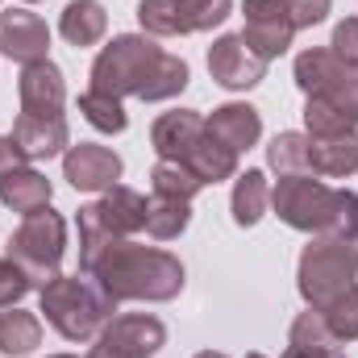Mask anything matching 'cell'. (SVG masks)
<instances>
[{
  "mask_svg": "<svg viewBox=\"0 0 358 358\" xmlns=\"http://www.w3.org/2000/svg\"><path fill=\"white\" fill-rule=\"evenodd\" d=\"M296 88L304 96H325L358 121V67H346L329 46L296 55Z\"/></svg>",
  "mask_w": 358,
  "mask_h": 358,
  "instance_id": "52a82bcc",
  "label": "cell"
},
{
  "mask_svg": "<svg viewBox=\"0 0 358 358\" xmlns=\"http://www.w3.org/2000/svg\"><path fill=\"white\" fill-rule=\"evenodd\" d=\"M329 50H334L346 67H358V17H346V21H338V25H334Z\"/></svg>",
  "mask_w": 358,
  "mask_h": 358,
  "instance_id": "d590c367",
  "label": "cell"
},
{
  "mask_svg": "<svg viewBox=\"0 0 358 358\" xmlns=\"http://www.w3.org/2000/svg\"><path fill=\"white\" fill-rule=\"evenodd\" d=\"M308 134H296V129H283L275 134L267 146V163L275 176H313V150H308Z\"/></svg>",
  "mask_w": 358,
  "mask_h": 358,
  "instance_id": "cb8c5ba5",
  "label": "cell"
},
{
  "mask_svg": "<svg viewBox=\"0 0 358 358\" xmlns=\"http://www.w3.org/2000/svg\"><path fill=\"white\" fill-rule=\"evenodd\" d=\"M292 38H296V29H292V25H246V29H242V42H246L263 63L279 59V55H287Z\"/></svg>",
  "mask_w": 358,
  "mask_h": 358,
  "instance_id": "d6a6232c",
  "label": "cell"
},
{
  "mask_svg": "<svg viewBox=\"0 0 358 358\" xmlns=\"http://www.w3.org/2000/svg\"><path fill=\"white\" fill-rule=\"evenodd\" d=\"M92 213H96V221L104 225V234L108 238H117V242H125V238H134L138 229H146V196L142 192H134V187H108L96 204H92Z\"/></svg>",
  "mask_w": 358,
  "mask_h": 358,
  "instance_id": "9a60e30c",
  "label": "cell"
},
{
  "mask_svg": "<svg viewBox=\"0 0 358 358\" xmlns=\"http://www.w3.org/2000/svg\"><path fill=\"white\" fill-rule=\"evenodd\" d=\"M246 358H267V355H246Z\"/></svg>",
  "mask_w": 358,
  "mask_h": 358,
  "instance_id": "7bdbcfd3",
  "label": "cell"
},
{
  "mask_svg": "<svg viewBox=\"0 0 358 358\" xmlns=\"http://www.w3.org/2000/svg\"><path fill=\"white\" fill-rule=\"evenodd\" d=\"M84 358H129V355H121V350H113V346H104V342H96V346H92V350H88Z\"/></svg>",
  "mask_w": 358,
  "mask_h": 358,
  "instance_id": "f35d334b",
  "label": "cell"
},
{
  "mask_svg": "<svg viewBox=\"0 0 358 358\" xmlns=\"http://www.w3.org/2000/svg\"><path fill=\"white\" fill-rule=\"evenodd\" d=\"M84 275H92L117 304L125 300H150V304H167L183 292V263L167 250L155 246H138V242H113L108 250H100V259Z\"/></svg>",
  "mask_w": 358,
  "mask_h": 358,
  "instance_id": "6da1fadb",
  "label": "cell"
},
{
  "mask_svg": "<svg viewBox=\"0 0 358 358\" xmlns=\"http://www.w3.org/2000/svg\"><path fill=\"white\" fill-rule=\"evenodd\" d=\"M358 279V250L350 242L338 238H313L300 250V267H296V287L304 296L308 308H325L334 304L346 287H355Z\"/></svg>",
  "mask_w": 358,
  "mask_h": 358,
  "instance_id": "5b68a950",
  "label": "cell"
},
{
  "mask_svg": "<svg viewBox=\"0 0 358 358\" xmlns=\"http://www.w3.org/2000/svg\"><path fill=\"white\" fill-rule=\"evenodd\" d=\"M46 358H76V355H46Z\"/></svg>",
  "mask_w": 358,
  "mask_h": 358,
  "instance_id": "b9f144b4",
  "label": "cell"
},
{
  "mask_svg": "<svg viewBox=\"0 0 358 358\" xmlns=\"http://www.w3.org/2000/svg\"><path fill=\"white\" fill-rule=\"evenodd\" d=\"M42 346V321L25 308H0V355L25 358Z\"/></svg>",
  "mask_w": 358,
  "mask_h": 358,
  "instance_id": "7402d4cb",
  "label": "cell"
},
{
  "mask_svg": "<svg viewBox=\"0 0 358 358\" xmlns=\"http://www.w3.org/2000/svg\"><path fill=\"white\" fill-rule=\"evenodd\" d=\"M13 142L21 146V155L29 163H46L55 155H67L71 146V129L63 117H34V113H21L13 121Z\"/></svg>",
  "mask_w": 358,
  "mask_h": 358,
  "instance_id": "5bb4252c",
  "label": "cell"
},
{
  "mask_svg": "<svg viewBox=\"0 0 358 358\" xmlns=\"http://www.w3.org/2000/svg\"><path fill=\"white\" fill-rule=\"evenodd\" d=\"M313 146V176L325 179H346L358 171V129L338 134V138H308Z\"/></svg>",
  "mask_w": 358,
  "mask_h": 358,
  "instance_id": "ffe728a7",
  "label": "cell"
},
{
  "mask_svg": "<svg viewBox=\"0 0 358 358\" xmlns=\"http://www.w3.org/2000/svg\"><path fill=\"white\" fill-rule=\"evenodd\" d=\"M208 76H213V84H221L225 92H250L263 84L267 63L242 42V34H221L208 46Z\"/></svg>",
  "mask_w": 358,
  "mask_h": 358,
  "instance_id": "9c48e42d",
  "label": "cell"
},
{
  "mask_svg": "<svg viewBox=\"0 0 358 358\" xmlns=\"http://www.w3.org/2000/svg\"><path fill=\"white\" fill-rule=\"evenodd\" d=\"M242 13L246 25H292V0H242Z\"/></svg>",
  "mask_w": 358,
  "mask_h": 358,
  "instance_id": "836d02e7",
  "label": "cell"
},
{
  "mask_svg": "<svg viewBox=\"0 0 358 358\" xmlns=\"http://www.w3.org/2000/svg\"><path fill=\"white\" fill-rule=\"evenodd\" d=\"M150 187H155V196L192 200V196L204 187V179L196 176L187 163H176V159H159V163H155V171H150Z\"/></svg>",
  "mask_w": 358,
  "mask_h": 358,
  "instance_id": "83f0119b",
  "label": "cell"
},
{
  "mask_svg": "<svg viewBox=\"0 0 358 358\" xmlns=\"http://www.w3.org/2000/svg\"><path fill=\"white\" fill-rule=\"evenodd\" d=\"M204 129L217 138V142H225L229 150H250L259 138H263V117H259V108H250V104H221V108H213L208 117H204Z\"/></svg>",
  "mask_w": 358,
  "mask_h": 358,
  "instance_id": "e0dca14e",
  "label": "cell"
},
{
  "mask_svg": "<svg viewBox=\"0 0 358 358\" xmlns=\"http://www.w3.org/2000/svg\"><path fill=\"white\" fill-rule=\"evenodd\" d=\"M25 4H38V0H25Z\"/></svg>",
  "mask_w": 358,
  "mask_h": 358,
  "instance_id": "ee69618b",
  "label": "cell"
},
{
  "mask_svg": "<svg viewBox=\"0 0 358 358\" xmlns=\"http://www.w3.org/2000/svg\"><path fill=\"white\" fill-rule=\"evenodd\" d=\"M38 313H46V321L55 325L59 338L67 342H92L100 338V329L117 317V300L92 279V275H59L38 292Z\"/></svg>",
  "mask_w": 358,
  "mask_h": 358,
  "instance_id": "7a4b0ae2",
  "label": "cell"
},
{
  "mask_svg": "<svg viewBox=\"0 0 358 358\" xmlns=\"http://www.w3.org/2000/svg\"><path fill=\"white\" fill-rule=\"evenodd\" d=\"M187 80H192L187 63H183L179 55H167V50H163V59H159L150 84L138 92V100H146V104H155V100H171V96H179V92L187 88Z\"/></svg>",
  "mask_w": 358,
  "mask_h": 358,
  "instance_id": "f546056e",
  "label": "cell"
},
{
  "mask_svg": "<svg viewBox=\"0 0 358 358\" xmlns=\"http://www.w3.org/2000/svg\"><path fill=\"white\" fill-rule=\"evenodd\" d=\"M287 342H292L296 350H329V355H342V342H338V338H334V329L325 325L321 308H304V313L292 321Z\"/></svg>",
  "mask_w": 358,
  "mask_h": 358,
  "instance_id": "4316f807",
  "label": "cell"
},
{
  "mask_svg": "<svg viewBox=\"0 0 358 358\" xmlns=\"http://www.w3.org/2000/svg\"><path fill=\"white\" fill-rule=\"evenodd\" d=\"M358 121L350 113H342L334 100L325 96H308L304 100V134L308 138H338V134H355Z\"/></svg>",
  "mask_w": 358,
  "mask_h": 358,
  "instance_id": "d4e9b609",
  "label": "cell"
},
{
  "mask_svg": "<svg viewBox=\"0 0 358 358\" xmlns=\"http://www.w3.org/2000/svg\"><path fill=\"white\" fill-rule=\"evenodd\" d=\"M192 221V208L187 200H171V196H150L146 200V234L159 238V242H171L187 229Z\"/></svg>",
  "mask_w": 358,
  "mask_h": 358,
  "instance_id": "484cf974",
  "label": "cell"
},
{
  "mask_svg": "<svg viewBox=\"0 0 358 358\" xmlns=\"http://www.w3.org/2000/svg\"><path fill=\"white\" fill-rule=\"evenodd\" d=\"M96 342H104V346H113L129 358H155L167 346V325L150 313H121L100 329Z\"/></svg>",
  "mask_w": 358,
  "mask_h": 358,
  "instance_id": "7c38bea8",
  "label": "cell"
},
{
  "mask_svg": "<svg viewBox=\"0 0 358 358\" xmlns=\"http://www.w3.org/2000/svg\"><path fill=\"white\" fill-rule=\"evenodd\" d=\"M29 287H34V283H29V275H25V271L17 267L13 259H0V308L21 304Z\"/></svg>",
  "mask_w": 358,
  "mask_h": 358,
  "instance_id": "e575fe53",
  "label": "cell"
},
{
  "mask_svg": "<svg viewBox=\"0 0 358 358\" xmlns=\"http://www.w3.org/2000/svg\"><path fill=\"white\" fill-rule=\"evenodd\" d=\"M159 59H163V46L150 34H117L108 46H100L92 63V92H104L117 100L138 96L150 84Z\"/></svg>",
  "mask_w": 358,
  "mask_h": 358,
  "instance_id": "277c9868",
  "label": "cell"
},
{
  "mask_svg": "<svg viewBox=\"0 0 358 358\" xmlns=\"http://www.w3.org/2000/svg\"><path fill=\"white\" fill-rule=\"evenodd\" d=\"M200 134H204V117L196 108H171L150 125V146H155L159 159L183 163L192 155V146L200 142Z\"/></svg>",
  "mask_w": 358,
  "mask_h": 358,
  "instance_id": "2e32d148",
  "label": "cell"
},
{
  "mask_svg": "<svg viewBox=\"0 0 358 358\" xmlns=\"http://www.w3.org/2000/svg\"><path fill=\"white\" fill-rule=\"evenodd\" d=\"M329 204H334V187L321 183L317 176H279L271 187V208L283 225L321 238L325 221H329Z\"/></svg>",
  "mask_w": 358,
  "mask_h": 358,
  "instance_id": "ba28073f",
  "label": "cell"
},
{
  "mask_svg": "<svg viewBox=\"0 0 358 358\" xmlns=\"http://www.w3.org/2000/svg\"><path fill=\"white\" fill-rule=\"evenodd\" d=\"M283 358H342V355H329V350H296V346H287Z\"/></svg>",
  "mask_w": 358,
  "mask_h": 358,
  "instance_id": "ab89813d",
  "label": "cell"
},
{
  "mask_svg": "<svg viewBox=\"0 0 358 358\" xmlns=\"http://www.w3.org/2000/svg\"><path fill=\"white\" fill-rule=\"evenodd\" d=\"M17 100H21V113H34V117H63V104H67V80H63V67L50 63V59L21 67Z\"/></svg>",
  "mask_w": 358,
  "mask_h": 358,
  "instance_id": "4fadbf2b",
  "label": "cell"
},
{
  "mask_svg": "<svg viewBox=\"0 0 358 358\" xmlns=\"http://www.w3.org/2000/svg\"><path fill=\"white\" fill-rule=\"evenodd\" d=\"M80 113L100 134H125V125H129V113H125V104L117 96H104V92H92V88L80 96Z\"/></svg>",
  "mask_w": 358,
  "mask_h": 358,
  "instance_id": "f1b7e54d",
  "label": "cell"
},
{
  "mask_svg": "<svg viewBox=\"0 0 358 358\" xmlns=\"http://www.w3.org/2000/svg\"><path fill=\"white\" fill-rule=\"evenodd\" d=\"M121 171H125L121 155L108 150V146H100V142L67 146V155H63V179L76 192H108V187H117Z\"/></svg>",
  "mask_w": 358,
  "mask_h": 358,
  "instance_id": "30bf717a",
  "label": "cell"
},
{
  "mask_svg": "<svg viewBox=\"0 0 358 358\" xmlns=\"http://www.w3.org/2000/svg\"><path fill=\"white\" fill-rule=\"evenodd\" d=\"M63 255H67V221H63V213H55L50 204L38 208V213H25L21 225L13 229L8 246H4V259H13L17 267L25 271L38 292H42L50 279H59Z\"/></svg>",
  "mask_w": 358,
  "mask_h": 358,
  "instance_id": "3957f363",
  "label": "cell"
},
{
  "mask_svg": "<svg viewBox=\"0 0 358 358\" xmlns=\"http://www.w3.org/2000/svg\"><path fill=\"white\" fill-rule=\"evenodd\" d=\"M234 13V0H138V25L150 38L204 34Z\"/></svg>",
  "mask_w": 358,
  "mask_h": 358,
  "instance_id": "8992f818",
  "label": "cell"
},
{
  "mask_svg": "<svg viewBox=\"0 0 358 358\" xmlns=\"http://www.w3.org/2000/svg\"><path fill=\"white\" fill-rule=\"evenodd\" d=\"M229 208H234V221H238L242 229L259 225V221L267 217V208H271V183H267V176H263V171H242V176L234 179Z\"/></svg>",
  "mask_w": 358,
  "mask_h": 358,
  "instance_id": "44dd1931",
  "label": "cell"
},
{
  "mask_svg": "<svg viewBox=\"0 0 358 358\" xmlns=\"http://www.w3.org/2000/svg\"><path fill=\"white\" fill-rule=\"evenodd\" d=\"M321 317H325V325L334 329V338H338L342 346H346V342H358V283L346 287L334 304H325Z\"/></svg>",
  "mask_w": 358,
  "mask_h": 358,
  "instance_id": "1f68e13d",
  "label": "cell"
},
{
  "mask_svg": "<svg viewBox=\"0 0 358 358\" xmlns=\"http://www.w3.org/2000/svg\"><path fill=\"white\" fill-rule=\"evenodd\" d=\"M104 29H108V13H104L100 0H71L63 8V17H59V34L76 50L80 46H96L104 38Z\"/></svg>",
  "mask_w": 358,
  "mask_h": 358,
  "instance_id": "d6986e66",
  "label": "cell"
},
{
  "mask_svg": "<svg viewBox=\"0 0 358 358\" xmlns=\"http://www.w3.org/2000/svg\"><path fill=\"white\" fill-rule=\"evenodd\" d=\"M50 50V29L38 13L29 8H0V55H8L13 63L29 67L42 63Z\"/></svg>",
  "mask_w": 358,
  "mask_h": 358,
  "instance_id": "8fae6325",
  "label": "cell"
},
{
  "mask_svg": "<svg viewBox=\"0 0 358 358\" xmlns=\"http://www.w3.org/2000/svg\"><path fill=\"white\" fill-rule=\"evenodd\" d=\"M321 238H338V242H358V192L350 187H334V204H329V221L321 229Z\"/></svg>",
  "mask_w": 358,
  "mask_h": 358,
  "instance_id": "4dcf8cb0",
  "label": "cell"
},
{
  "mask_svg": "<svg viewBox=\"0 0 358 358\" xmlns=\"http://www.w3.org/2000/svg\"><path fill=\"white\" fill-rule=\"evenodd\" d=\"M50 196H55V183L42 176V171H34V163H25V167H13V171H4L0 176V204L4 208H13V213H38V208H46L50 204Z\"/></svg>",
  "mask_w": 358,
  "mask_h": 358,
  "instance_id": "ac0fdd59",
  "label": "cell"
},
{
  "mask_svg": "<svg viewBox=\"0 0 358 358\" xmlns=\"http://www.w3.org/2000/svg\"><path fill=\"white\" fill-rule=\"evenodd\" d=\"M329 4L334 0H292V25L296 29H313L329 17Z\"/></svg>",
  "mask_w": 358,
  "mask_h": 358,
  "instance_id": "8d00e7d4",
  "label": "cell"
},
{
  "mask_svg": "<svg viewBox=\"0 0 358 358\" xmlns=\"http://www.w3.org/2000/svg\"><path fill=\"white\" fill-rule=\"evenodd\" d=\"M196 176L204 179V183H221V179H234L238 176V150H229L225 142H217L208 129L200 134V142L192 146V155L183 159Z\"/></svg>",
  "mask_w": 358,
  "mask_h": 358,
  "instance_id": "603a6c76",
  "label": "cell"
},
{
  "mask_svg": "<svg viewBox=\"0 0 358 358\" xmlns=\"http://www.w3.org/2000/svg\"><path fill=\"white\" fill-rule=\"evenodd\" d=\"M29 159L21 155V146L13 142V134H0V176L4 171H13V167H25Z\"/></svg>",
  "mask_w": 358,
  "mask_h": 358,
  "instance_id": "74e56055",
  "label": "cell"
},
{
  "mask_svg": "<svg viewBox=\"0 0 358 358\" xmlns=\"http://www.w3.org/2000/svg\"><path fill=\"white\" fill-rule=\"evenodd\" d=\"M196 358H229V355H217V350H204V355H196Z\"/></svg>",
  "mask_w": 358,
  "mask_h": 358,
  "instance_id": "60d3db41",
  "label": "cell"
}]
</instances>
